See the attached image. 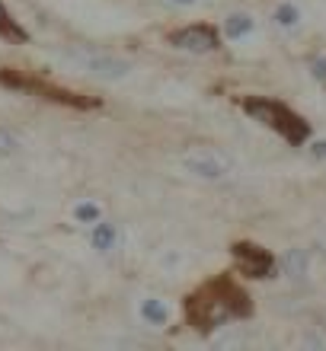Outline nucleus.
I'll list each match as a JSON object with an SVG mask.
<instances>
[{
  "label": "nucleus",
  "instance_id": "nucleus-11",
  "mask_svg": "<svg viewBox=\"0 0 326 351\" xmlns=\"http://www.w3.org/2000/svg\"><path fill=\"white\" fill-rule=\"evenodd\" d=\"M141 316H144L150 326H163L170 319V310H167V304H160V300H144V304H141Z\"/></svg>",
  "mask_w": 326,
  "mask_h": 351
},
{
  "label": "nucleus",
  "instance_id": "nucleus-3",
  "mask_svg": "<svg viewBox=\"0 0 326 351\" xmlns=\"http://www.w3.org/2000/svg\"><path fill=\"white\" fill-rule=\"evenodd\" d=\"M240 109L250 115L253 121H259L266 128L288 141V144H304L310 138V125L301 119L298 112H291L285 102H275L269 96H240Z\"/></svg>",
  "mask_w": 326,
  "mask_h": 351
},
{
  "label": "nucleus",
  "instance_id": "nucleus-16",
  "mask_svg": "<svg viewBox=\"0 0 326 351\" xmlns=\"http://www.w3.org/2000/svg\"><path fill=\"white\" fill-rule=\"evenodd\" d=\"M310 71H314V77H317L320 84H326V55H320L314 64H310Z\"/></svg>",
  "mask_w": 326,
  "mask_h": 351
},
{
  "label": "nucleus",
  "instance_id": "nucleus-10",
  "mask_svg": "<svg viewBox=\"0 0 326 351\" xmlns=\"http://www.w3.org/2000/svg\"><path fill=\"white\" fill-rule=\"evenodd\" d=\"M281 265H285V271H288L291 278H304L307 275V252L304 250H288L285 252V259H281Z\"/></svg>",
  "mask_w": 326,
  "mask_h": 351
},
{
  "label": "nucleus",
  "instance_id": "nucleus-12",
  "mask_svg": "<svg viewBox=\"0 0 326 351\" xmlns=\"http://www.w3.org/2000/svg\"><path fill=\"white\" fill-rule=\"evenodd\" d=\"M112 243H115V227H112V223H100V221H96L93 246H96V250H112Z\"/></svg>",
  "mask_w": 326,
  "mask_h": 351
},
{
  "label": "nucleus",
  "instance_id": "nucleus-6",
  "mask_svg": "<svg viewBox=\"0 0 326 351\" xmlns=\"http://www.w3.org/2000/svg\"><path fill=\"white\" fill-rule=\"evenodd\" d=\"M183 167H186V173L198 176V179H224V176L231 173V163L218 150H205V147L189 150L186 157H183Z\"/></svg>",
  "mask_w": 326,
  "mask_h": 351
},
{
  "label": "nucleus",
  "instance_id": "nucleus-8",
  "mask_svg": "<svg viewBox=\"0 0 326 351\" xmlns=\"http://www.w3.org/2000/svg\"><path fill=\"white\" fill-rule=\"evenodd\" d=\"M0 36L10 38V42H29V32L10 16V10L3 3H0Z\"/></svg>",
  "mask_w": 326,
  "mask_h": 351
},
{
  "label": "nucleus",
  "instance_id": "nucleus-2",
  "mask_svg": "<svg viewBox=\"0 0 326 351\" xmlns=\"http://www.w3.org/2000/svg\"><path fill=\"white\" fill-rule=\"evenodd\" d=\"M0 86L29 93V96H38V99H48V102H58V106H67V109H84V112L103 109V99H100V96L65 90V86L51 84L45 77L29 74V71H16V67H3V71H0Z\"/></svg>",
  "mask_w": 326,
  "mask_h": 351
},
{
  "label": "nucleus",
  "instance_id": "nucleus-18",
  "mask_svg": "<svg viewBox=\"0 0 326 351\" xmlns=\"http://www.w3.org/2000/svg\"><path fill=\"white\" fill-rule=\"evenodd\" d=\"M173 3H183V7H189V3H196V0H173Z\"/></svg>",
  "mask_w": 326,
  "mask_h": 351
},
{
  "label": "nucleus",
  "instance_id": "nucleus-4",
  "mask_svg": "<svg viewBox=\"0 0 326 351\" xmlns=\"http://www.w3.org/2000/svg\"><path fill=\"white\" fill-rule=\"evenodd\" d=\"M167 42L179 51H192V55H205V51H218L221 48V36L215 26L208 23H192V26L173 29L167 36Z\"/></svg>",
  "mask_w": 326,
  "mask_h": 351
},
{
  "label": "nucleus",
  "instance_id": "nucleus-14",
  "mask_svg": "<svg viewBox=\"0 0 326 351\" xmlns=\"http://www.w3.org/2000/svg\"><path fill=\"white\" fill-rule=\"evenodd\" d=\"M74 217H77V221H84V223H96V221H100V204H90V202L77 204Z\"/></svg>",
  "mask_w": 326,
  "mask_h": 351
},
{
  "label": "nucleus",
  "instance_id": "nucleus-5",
  "mask_svg": "<svg viewBox=\"0 0 326 351\" xmlns=\"http://www.w3.org/2000/svg\"><path fill=\"white\" fill-rule=\"evenodd\" d=\"M231 256L237 262V271L246 278H272V271H275V256L269 250H262L259 243H250V240L233 243Z\"/></svg>",
  "mask_w": 326,
  "mask_h": 351
},
{
  "label": "nucleus",
  "instance_id": "nucleus-15",
  "mask_svg": "<svg viewBox=\"0 0 326 351\" xmlns=\"http://www.w3.org/2000/svg\"><path fill=\"white\" fill-rule=\"evenodd\" d=\"M16 147H19L16 134H13V131H7V128H0V157H10V154H16Z\"/></svg>",
  "mask_w": 326,
  "mask_h": 351
},
{
  "label": "nucleus",
  "instance_id": "nucleus-13",
  "mask_svg": "<svg viewBox=\"0 0 326 351\" xmlns=\"http://www.w3.org/2000/svg\"><path fill=\"white\" fill-rule=\"evenodd\" d=\"M298 19H301V13H298V7H291V3H281V7L275 10V23L285 29L298 26Z\"/></svg>",
  "mask_w": 326,
  "mask_h": 351
},
{
  "label": "nucleus",
  "instance_id": "nucleus-9",
  "mask_svg": "<svg viewBox=\"0 0 326 351\" xmlns=\"http://www.w3.org/2000/svg\"><path fill=\"white\" fill-rule=\"evenodd\" d=\"M246 32H253V16L246 13H231L224 19V36L227 38H243Z\"/></svg>",
  "mask_w": 326,
  "mask_h": 351
},
{
  "label": "nucleus",
  "instance_id": "nucleus-7",
  "mask_svg": "<svg viewBox=\"0 0 326 351\" xmlns=\"http://www.w3.org/2000/svg\"><path fill=\"white\" fill-rule=\"evenodd\" d=\"M74 61L84 67L86 74L103 77V80H121V77H128V71H131L128 61H121V58H115V55H100V51L74 55Z\"/></svg>",
  "mask_w": 326,
  "mask_h": 351
},
{
  "label": "nucleus",
  "instance_id": "nucleus-1",
  "mask_svg": "<svg viewBox=\"0 0 326 351\" xmlns=\"http://www.w3.org/2000/svg\"><path fill=\"white\" fill-rule=\"evenodd\" d=\"M183 316L196 332L208 335L227 326L231 319H246L253 316V300L227 271L208 278L202 287H196L192 294L183 300Z\"/></svg>",
  "mask_w": 326,
  "mask_h": 351
},
{
  "label": "nucleus",
  "instance_id": "nucleus-17",
  "mask_svg": "<svg viewBox=\"0 0 326 351\" xmlns=\"http://www.w3.org/2000/svg\"><path fill=\"white\" fill-rule=\"evenodd\" d=\"M310 154L317 160H326V141H314V144H310Z\"/></svg>",
  "mask_w": 326,
  "mask_h": 351
}]
</instances>
